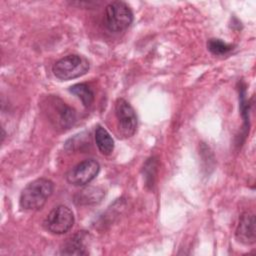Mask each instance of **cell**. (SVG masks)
Segmentation results:
<instances>
[{
	"label": "cell",
	"mask_w": 256,
	"mask_h": 256,
	"mask_svg": "<svg viewBox=\"0 0 256 256\" xmlns=\"http://www.w3.org/2000/svg\"><path fill=\"white\" fill-rule=\"evenodd\" d=\"M236 239L244 245H252L256 241L255 215L250 212H245L240 216L236 231Z\"/></svg>",
	"instance_id": "obj_8"
},
{
	"label": "cell",
	"mask_w": 256,
	"mask_h": 256,
	"mask_svg": "<svg viewBox=\"0 0 256 256\" xmlns=\"http://www.w3.org/2000/svg\"><path fill=\"white\" fill-rule=\"evenodd\" d=\"M207 48L213 55L222 56L229 53L233 49V46L231 44H227L221 39L213 38L207 42Z\"/></svg>",
	"instance_id": "obj_13"
},
{
	"label": "cell",
	"mask_w": 256,
	"mask_h": 256,
	"mask_svg": "<svg viewBox=\"0 0 256 256\" xmlns=\"http://www.w3.org/2000/svg\"><path fill=\"white\" fill-rule=\"evenodd\" d=\"M99 171L100 165L96 160L86 159L68 171L66 174V180L71 185L84 186L93 181Z\"/></svg>",
	"instance_id": "obj_7"
},
{
	"label": "cell",
	"mask_w": 256,
	"mask_h": 256,
	"mask_svg": "<svg viewBox=\"0 0 256 256\" xmlns=\"http://www.w3.org/2000/svg\"><path fill=\"white\" fill-rule=\"evenodd\" d=\"M69 92L78 97L85 107H89L94 101V92L86 83H77L69 88Z\"/></svg>",
	"instance_id": "obj_12"
},
{
	"label": "cell",
	"mask_w": 256,
	"mask_h": 256,
	"mask_svg": "<svg viewBox=\"0 0 256 256\" xmlns=\"http://www.w3.org/2000/svg\"><path fill=\"white\" fill-rule=\"evenodd\" d=\"M95 142L99 151L104 155H110L114 150V140L108 131L102 126H98L95 130Z\"/></svg>",
	"instance_id": "obj_11"
},
{
	"label": "cell",
	"mask_w": 256,
	"mask_h": 256,
	"mask_svg": "<svg viewBox=\"0 0 256 256\" xmlns=\"http://www.w3.org/2000/svg\"><path fill=\"white\" fill-rule=\"evenodd\" d=\"M90 235L87 231H78L68 238L60 248L63 255H87Z\"/></svg>",
	"instance_id": "obj_9"
},
{
	"label": "cell",
	"mask_w": 256,
	"mask_h": 256,
	"mask_svg": "<svg viewBox=\"0 0 256 256\" xmlns=\"http://www.w3.org/2000/svg\"><path fill=\"white\" fill-rule=\"evenodd\" d=\"M54 184L47 178H38L22 190L19 198L20 207L28 211L40 210L52 195Z\"/></svg>",
	"instance_id": "obj_2"
},
{
	"label": "cell",
	"mask_w": 256,
	"mask_h": 256,
	"mask_svg": "<svg viewBox=\"0 0 256 256\" xmlns=\"http://www.w3.org/2000/svg\"><path fill=\"white\" fill-rule=\"evenodd\" d=\"M103 197L104 191L99 187H87L74 196V202L77 205H90L100 202Z\"/></svg>",
	"instance_id": "obj_10"
},
{
	"label": "cell",
	"mask_w": 256,
	"mask_h": 256,
	"mask_svg": "<svg viewBox=\"0 0 256 256\" xmlns=\"http://www.w3.org/2000/svg\"><path fill=\"white\" fill-rule=\"evenodd\" d=\"M74 221L72 210L65 205H59L46 216L43 227L51 234L61 235L67 233L73 227Z\"/></svg>",
	"instance_id": "obj_5"
},
{
	"label": "cell",
	"mask_w": 256,
	"mask_h": 256,
	"mask_svg": "<svg viewBox=\"0 0 256 256\" xmlns=\"http://www.w3.org/2000/svg\"><path fill=\"white\" fill-rule=\"evenodd\" d=\"M41 109L48 121L61 131L70 129L76 122L77 114L74 108L67 105L61 98L49 95L41 103Z\"/></svg>",
	"instance_id": "obj_1"
},
{
	"label": "cell",
	"mask_w": 256,
	"mask_h": 256,
	"mask_svg": "<svg viewBox=\"0 0 256 256\" xmlns=\"http://www.w3.org/2000/svg\"><path fill=\"white\" fill-rule=\"evenodd\" d=\"M133 21V13L129 6L122 1L109 3L105 8L104 23L111 32H122L126 30Z\"/></svg>",
	"instance_id": "obj_4"
},
{
	"label": "cell",
	"mask_w": 256,
	"mask_h": 256,
	"mask_svg": "<svg viewBox=\"0 0 256 256\" xmlns=\"http://www.w3.org/2000/svg\"><path fill=\"white\" fill-rule=\"evenodd\" d=\"M89 67V61L84 56L71 54L56 61L52 67V72L59 80L68 81L85 75Z\"/></svg>",
	"instance_id": "obj_3"
},
{
	"label": "cell",
	"mask_w": 256,
	"mask_h": 256,
	"mask_svg": "<svg viewBox=\"0 0 256 256\" xmlns=\"http://www.w3.org/2000/svg\"><path fill=\"white\" fill-rule=\"evenodd\" d=\"M115 115L119 134L124 138L133 136L137 129V116L130 103L119 98L115 103Z\"/></svg>",
	"instance_id": "obj_6"
}]
</instances>
